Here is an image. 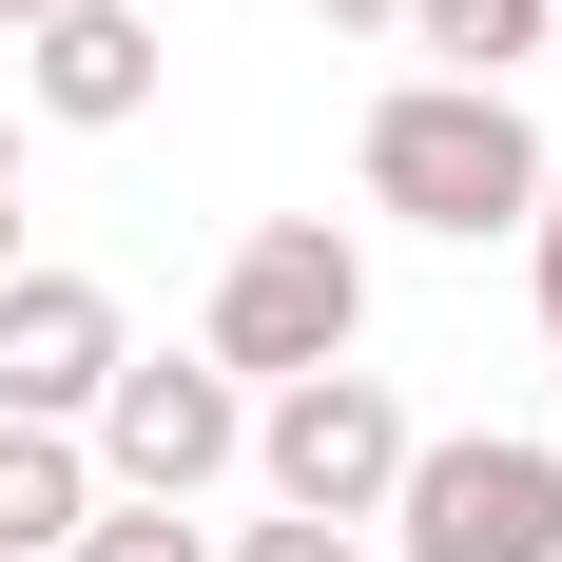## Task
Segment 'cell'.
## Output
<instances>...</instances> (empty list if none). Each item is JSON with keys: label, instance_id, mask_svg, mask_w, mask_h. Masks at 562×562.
<instances>
[{"label": "cell", "instance_id": "cell-13", "mask_svg": "<svg viewBox=\"0 0 562 562\" xmlns=\"http://www.w3.org/2000/svg\"><path fill=\"white\" fill-rule=\"evenodd\" d=\"M0 272H20V116H0Z\"/></svg>", "mask_w": 562, "mask_h": 562}, {"label": "cell", "instance_id": "cell-4", "mask_svg": "<svg viewBox=\"0 0 562 562\" xmlns=\"http://www.w3.org/2000/svg\"><path fill=\"white\" fill-rule=\"evenodd\" d=\"M407 447H427V427L389 407V369H291V389L252 407V465H272L291 524H389Z\"/></svg>", "mask_w": 562, "mask_h": 562}, {"label": "cell", "instance_id": "cell-3", "mask_svg": "<svg viewBox=\"0 0 562 562\" xmlns=\"http://www.w3.org/2000/svg\"><path fill=\"white\" fill-rule=\"evenodd\" d=\"M349 330H369V252H349L330 214H272V233H233L194 349H214L233 389H291V369H349Z\"/></svg>", "mask_w": 562, "mask_h": 562}, {"label": "cell", "instance_id": "cell-7", "mask_svg": "<svg viewBox=\"0 0 562 562\" xmlns=\"http://www.w3.org/2000/svg\"><path fill=\"white\" fill-rule=\"evenodd\" d=\"M20 98H40L58 136H136V116H156V20H136V0H58V20H20Z\"/></svg>", "mask_w": 562, "mask_h": 562}, {"label": "cell", "instance_id": "cell-6", "mask_svg": "<svg viewBox=\"0 0 562 562\" xmlns=\"http://www.w3.org/2000/svg\"><path fill=\"white\" fill-rule=\"evenodd\" d=\"M116 291L98 272H0V427H78V407L116 389Z\"/></svg>", "mask_w": 562, "mask_h": 562}, {"label": "cell", "instance_id": "cell-12", "mask_svg": "<svg viewBox=\"0 0 562 562\" xmlns=\"http://www.w3.org/2000/svg\"><path fill=\"white\" fill-rule=\"evenodd\" d=\"M524 252H543V369H562V156H543V214H524Z\"/></svg>", "mask_w": 562, "mask_h": 562}, {"label": "cell", "instance_id": "cell-10", "mask_svg": "<svg viewBox=\"0 0 562 562\" xmlns=\"http://www.w3.org/2000/svg\"><path fill=\"white\" fill-rule=\"evenodd\" d=\"M58 562H214V543H194V524H175V505H98V524H78V543H58Z\"/></svg>", "mask_w": 562, "mask_h": 562}, {"label": "cell", "instance_id": "cell-1", "mask_svg": "<svg viewBox=\"0 0 562 562\" xmlns=\"http://www.w3.org/2000/svg\"><path fill=\"white\" fill-rule=\"evenodd\" d=\"M369 214H407V233H524L543 214V116L524 98H485V78H389L369 98Z\"/></svg>", "mask_w": 562, "mask_h": 562}, {"label": "cell", "instance_id": "cell-8", "mask_svg": "<svg viewBox=\"0 0 562 562\" xmlns=\"http://www.w3.org/2000/svg\"><path fill=\"white\" fill-rule=\"evenodd\" d=\"M98 524V465H78V427H0V562H58Z\"/></svg>", "mask_w": 562, "mask_h": 562}, {"label": "cell", "instance_id": "cell-2", "mask_svg": "<svg viewBox=\"0 0 562 562\" xmlns=\"http://www.w3.org/2000/svg\"><path fill=\"white\" fill-rule=\"evenodd\" d=\"M78 465H98V505H194L252 465V389L214 349H116V389L78 407Z\"/></svg>", "mask_w": 562, "mask_h": 562}, {"label": "cell", "instance_id": "cell-11", "mask_svg": "<svg viewBox=\"0 0 562 562\" xmlns=\"http://www.w3.org/2000/svg\"><path fill=\"white\" fill-rule=\"evenodd\" d=\"M214 562H369V543H349V524H291V505H272V524H233Z\"/></svg>", "mask_w": 562, "mask_h": 562}, {"label": "cell", "instance_id": "cell-5", "mask_svg": "<svg viewBox=\"0 0 562 562\" xmlns=\"http://www.w3.org/2000/svg\"><path fill=\"white\" fill-rule=\"evenodd\" d=\"M389 524H407V562H562V447H524V427L407 447Z\"/></svg>", "mask_w": 562, "mask_h": 562}, {"label": "cell", "instance_id": "cell-15", "mask_svg": "<svg viewBox=\"0 0 562 562\" xmlns=\"http://www.w3.org/2000/svg\"><path fill=\"white\" fill-rule=\"evenodd\" d=\"M20 20H58V0H0V40H20Z\"/></svg>", "mask_w": 562, "mask_h": 562}, {"label": "cell", "instance_id": "cell-14", "mask_svg": "<svg viewBox=\"0 0 562 562\" xmlns=\"http://www.w3.org/2000/svg\"><path fill=\"white\" fill-rule=\"evenodd\" d=\"M311 20H330V40H389V20H407V0H311Z\"/></svg>", "mask_w": 562, "mask_h": 562}, {"label": "cell", "instance_id": "cell-9", "mask_svg": "<svg viewBox=\"0 0 562 562\" xmlns=\"http://www.w3.org/2000/svg\"><path fill=\"white\" fill-rule=\"evenodd\" d=\"M389 40H427V58H447V78H485V98H505L524 58H543V40H562V0H407Z\"/></svg>", "mask_w": 562, "mask_h": 562}]
</instances>
